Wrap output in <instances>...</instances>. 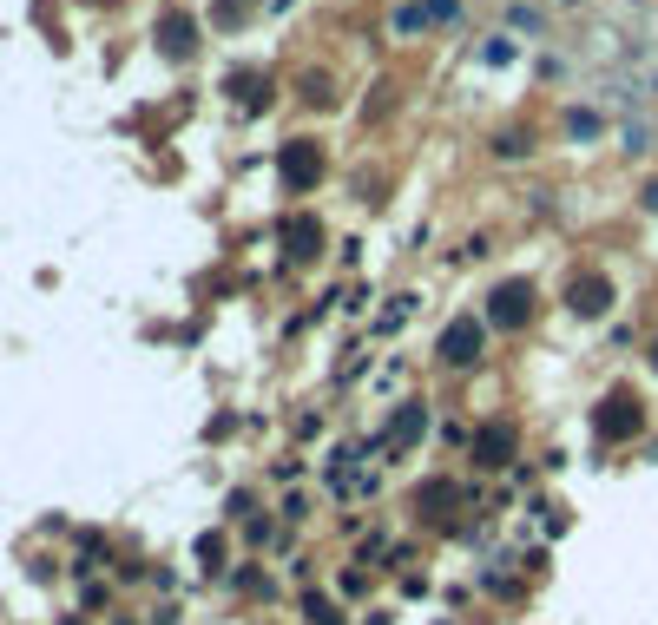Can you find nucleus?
Wrapping results in <instances>:
<instances>
[{"mask_svg": "<svg viewBox=\"0 0 658 625\" xmlns=\"http://www.w3.org/2000/svg\"><path fill=\"white\" fill-rule=\"evenodd\" d=\"M277 178H283L290 191H310L316 178H323V152H316L310 139H290V145L277 152Z\"/></svg>", "mask_w": 658, "mask_h": 625, "instance_id": "obj_3", "label": "nucleus"}, {"mask_svg": "<svg viewBox=\"0 0 658 625\" xmlns=\"http://www.w3.org/2000/svg\"><path fill=\"white\" fill-rule=\"evenodd\" d=\"M474 454H481L487 468H507V454H514V428H507V422L481 428V441H474Z\"/></svg>", "mask_w": 658, "mask_h": 625, "instance_id": "obj_7", "label": "nucleus"}, {"mask_svg": "<svg viewBox=\"0 0 658 625\" xmlns=\"http://www.w3.org/2000/svg\"><path fill=\"white\" fill-rule=\"evenodd\" d=\"M652 362H658V343H652Z\"/></svg>", "mask_w": 658, "mask_h": 625, "instance_id": "obj_15", "label": "nucleus"}, {"mask_svg": "<svg viewBox=\"0 0 658 625\" xmlns=\"http://www.w3.org/2000/svg\"><path fill=\"white\" fill-rule=\"evenodd\" d=\"M639 428H645V408L632 402L626 389H612L606 402L593 408V435H599V441H632V435H639Z\"/></svg>", "mask_w": 658, "mask_h": 625, "instance_id": "obj_2", "label": "nucleus"}, {"mask_svg": "<svg viewBox=\"0 0 658 625\" xmlns=\"http://www.w3.org/2000/svg\"><path fill=\"white\" fill-rule=\"evenodd\" d=\"M481 349H487V323H481V316H455V323L441 329L435 356L448 362V369H474V362H481Z\"/></svg>", "mask_w": 658, "mask_h": 625, "instance_id": "obj_1", "label": "nucleus"}, {"mask_svg": "<svg viewBox=\"0 0 658 625\" xmlns=\"http://www.w3.org/2000/svg\"><path fill=\"white\" fill-rule=\"evenodd\" d=\"M329 99H336V86H329L323 73H310V79H303V106H329Z\"/></svg>", "mask_w": 658, "mask_h": 625, "instance_id": "obj_10", "label": "nucleus"}, {"mask_svg": "<svg viewBox=\"0 0 658 625\" xmlns=\"http://www.w3.org/2000/svg\"><path fill=\"white\" fill-rule=\"evenodd\" d=\"M310 619H316V625H343V612L329 606V599H310Z\"/></svg>", "mask_w": 658, "mask_h": 625, "instance_id": "obj_13", "label": "nucleus"}, {"mask_svg": "<svg viewBox=\"0 0 658 625\" xmlns=\"http://www.w3.org/2000/svg\"><path fill=\"white\" fill-rule=\"evenodd\" d=\"M566 303H573V316H606L612 310V283L606 277H580L573 290H566Z\"/></svg>", "mask_w": 658, "mask_h": 625, "instance_id": "obj_5", "label": "nucleus"}, {"mask_svg": "<svg viewBox=\"0 0 658 625\" xmlns=\"http://www.w3.org/2000/svg\"><path fill=\"white\" fill-rule=\"evenodd\" d=\"M422 435V408H402V422H395V441H415Z\"/></svg>", "mask_w": 658, "mask_h": 625, "instance_id": "obj_11", "label": "nucleus"}, {"mask_svg": "<svg viewBox=\"0 0 658 625\" xmlns=\"http://www.w3.org/2000/svg\"><path fill=\"white\" fill-rule=\"evenodd\" d=\"M158 47L172 53V60H191V47H198V27H191V14H165V20H158Z\"/></svg>", "mask_w": 658, "mask_h": 625, "instance_id": "obj_6", "label": "nucleus"}, {"mask_svg": "<svg viewBox=\"0 0 658 625\" xmlns=\"http://www.w3.org/2000/svg\"><path fill=\"white\" fill-rule=\"evenodd\" d=\"M533 316V283H501L494 297H487V316L481 323L487 329H520Z\"/></svg>", "mask_w": 658, "mask_h": 625, "instance_id": "obj_4", "label": "nucleus"}, {"mask_svg": "<svg viewBox=\"0 0 658 625\" xmlns=\"http://www.w3.org/2000/svg\"><path fill=\"white\" fill-rule=\"evenodd\" d=\"M428 20V7H402V14H395V33H415Z\"/></svg>", "mask_w": 658, "mask_h": 625, "instance_id": "obj_12", "label": "nucleus"}, {"mask_svg": "<svg viewBox=\"0 0 658 625\" xmlns=\"http://www.w3.org/2000/svg\"><path fill=\"white\" fill-rule=\"evenodd\" d=\"M645 204H652V211H658V185H645Z\"/></svg>", "mask_w": 658, "mask_h": 625, "instance_id": "obj_14", "label": "nucleus"}, {"mask_svg": "<svg viewBox=\"0 0 658 625\" xmlns=\"http://www.w3.org/2000/svg\"><path fill=\"white\" fill-rule=\"evenodd\" d=\"M566 132H573V139H599V112L573 106V112H566Z\"/></svg>", "mask_w": 658, "mask_h": 625, "instance_id": "obj_9", "label": "nucleus"}, {"mask_svg": "<svg viewBox=\"0 0 658 625\" xmlns=\"http://www.w3.org/2000/svg\"><path fill=\"white\" fill-rule=\"evenodd\" d=\"M283 237H290V257H316L323 224H316V218H290V224H283Z\"/></svg>", "mask_w": 658, "mask_h": 625, "instance_id": "obj_8", "label": "nucleus"}]
</instances>
